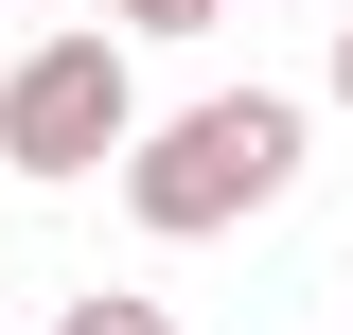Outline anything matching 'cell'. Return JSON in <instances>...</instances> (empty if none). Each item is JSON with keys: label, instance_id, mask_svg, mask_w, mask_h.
<instances>
[{"label": "cell", "instance_id": "3", "mask_svg": "<svg viewBox=\"0 0 353 335\" xmlns=\"http://www.w3.org/2000/svg\"><path fill=\"white\" fill-rule=\"evenodd\" d=\"M53 335H176V318H159V300H124V283H88V300H71Z\"/></svg>", "mask_w": 353, "mask_h": 335}, {"label": "cell", "instance_id": "5", "mask_svg": "<svg viewBox=\"0 0 353 335\" xmlns=\"http://www.w3.org/2000/svg\"><path fill=\"white\" fill-rule=\"evenodd\" d=\"M336 106H353V18H336Z\"/></svg>", "mask_w": 353, "mask_h": 335}, {"label": "cell", "instance_id": "2", "mask_svg": "<svg viewBox=\"0 0 353 335\" xmlns=\"http://www.w3.org/2000/svg\"><path fill=\"white\" fill-rule=\"evenodd\" d=\"M141 141V71L106 18H71V36H36L18 71H0V176H106Z\"/></svg>", "mask_w": 353, "mask_h": 335}, {"label": "cell", "instance_id": "4", "mask_svg": "<svg viewBox=\"0 0 353 335\" xmlns=\"http://www.w3.org/2000/svg\"><path fill=\"white\" fill-rule=\"evenodd\" d=\"M230 0H106V36H212Z\"/></svg>", "mask_w": 353, "mask_h": 335}, {"label": "cell", "instance_id": "1", "mask_svg": "<svg viewBox=\"0 0 353 335\" xmlns=\"http://www.w3.org/2000/svg\"><path fill=\"white\" fill-rule=\"evenodd\" d=\"M283 176H301V106H283V88H194L176 124L124 141V212L159 247H212V230L283 212Z\"/></svg>", "mask_w": 353, "mask_h": 335}]
</instances>
